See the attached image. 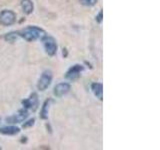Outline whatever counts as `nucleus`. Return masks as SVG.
Instances as JSON below:
<instances>
[{"instance_id": "obj_1", "label": "nucleus", "mask_w": 160, "mask_h": 150, "mask_svg": "<svg viewBox=\"0 0 160 150\" xmlns=\"http://www.w3.org/2000/svg\"><path fill=\"white\" fill-rule=\"evenodd\" d=\"M16 32H17L18 37L23 38L25 41H27V42H32L37 39H41L47 34L43 28L35 26V25H29V26L25 27L23 29H20Z\"/></svg>"}, {"instance_id": "obj_2", "label": "nucleus", "mask_w": 160, "mask_h": 150, "mask_svg": "<svg viewBox=\"0 0 160 150\" xmlns=\"http://www.w3.org/2000/svg\"><path fill=\"white\" fill-rule=\"evenodd\" d=\"M40 40L42 41L44 50H45V52H46V54L48 55V56L52 57V56H54V55H56L57 50H58V45H57L56 39L52 36H50V35L46 34Z\"/></svg>"}, {"instance_id": "obj_3", "label": "nucleus", "mask_w": 160, "mask_h": 150, "mask_svg": "<svg viewBox=\"0 0 160 150\" xmlns=\"http://www.w3.org/2000/svg\"><path fill=\"white\" fill-rule=\"evenodd\" d=\"M53 79V73L51 70H44V71L41 73L40 77L38 79L37 82V89L39 91H45L52 82Z\"/></svg>"}, {"instance_id": "obj_4", "label": "nucleus", "mask_w": 160, "mask_h": 150, "mask_svg": "<svg viewBox=\"0 0 160 150\" xmlns=\"http://www.w3.org/2000/svg\"><path fill=\"white\" fill-rule=\"evenodd\" d=\"M16 13L12 10L4 9L0 12V24L3 26H11V25L16 23Z\"/></svg>"}, {"instance_id": "obj_5", "label": "nucleus", "mask_w": 160, "mask_h": 150, "mask_svg": "<svg viewBox=\"0 0 160 150\" xmlns=\"http://www.w3.org/2000/svg\"><path fill=\"white\" fill-rule=\"evenodd\" d=\"M28 116H29L28 110L23 107L21 109H19L16 114L6 117L5 121L8 124H18V123H22L23 121H25V120L28 118Z\"/></svg>"}, {"instance_id": "obj_6", "label": "nucleus", "mask_w": 160, "mask_h": 150, "mask_svg": "<svg viewBox=\"0 0 160 150\" xmlns=\"http://www.w3.org/2000/svg\"><path fill=\"white\" fill-rule=\"evenodd\" d=\"M22 105L24 108H26L27 110H31L32 112H35L37 110L39 106V99H38V95L36 92H33L30 94V96L26 99H24L21 101Z\"/></svg>"}, {"instance_id": "obj_7", "label": "nucleus", "mask_w": 160, "mask_h": 150, "mask_svg": "<svg viewBox=\"0 0 160 150\" xmlns=\"http://www.w3.org/2000/svg\"><path fill=\"white\" fill-rule=\"evenodd\" d=\"M84 71V66L81 64H74L70 67L66 73H65V78L70 80V81H75L77 80L81 73Z\"/></svg>"}, {"instance_id": "obj_8", "label": "nucleus", "mask_w": 160, "mask_h": 150, "mask_svg": "<svg viewBox=\"0 0 160 150\" xmlns=\"http://www.w3.org/2000/svg\"><path fill=\"white\" fill-rule=\"evenodd\" d=\"M70 89H71V85L69 83L60 82L55 85L54 90H53V94H54V96H56L57 98H60V97L64 96V95H66L70 91Z\"/></svg>"}, {"instance_id": "obj_9", "label": "nucleus", "mask_w": 160, "mask_h": 150, "mask_svg": "<svg viewBox=\"0 0 160 150\" xmlns=\"http://www.w3.org/2000/svg\"><path fill=\"white\" fill-rule=\"evenodd\" d=\"M53 102V99L48 98L43 102L42 106H41V110H40V118L43 120H47L48 119V113H49V108L50 105Z\"/></svg>"}, {"instance_id": "obj_10", "label": "nucleus", "mask_w": 160, "mask_h": 150, "mask_svg": "<svg viewBox=\"0 0 160 150\" xmlns=\"http://www.w3.org/2000/svg\"><path fill=\"white\" fill-rule=\"evenodd\" d=\"M91 90L94 94V96H96L99 100H103V84L99 82H93L91 84Z\"/></svg>"}, {"instance_id": "obj_11", "label": "nucleus", "mask_w": 160, "mask_h": 150, "mask_svg": "<svg viewBox=\"0 0 160 150\" xmlns=\"http://www.w3.org/2000/svg\"><path fill=\"white\" fill-rule=\"evenodd\" d=\"M20 132V128L13 126V125H8V126L0 127V134L8 135V136H12V135H16Z\"/></svg>"}, {"instance_id": "obj_12", "label": "nucleus", "mask_w": 160, "mask_h": 150, "mask_svg": "<svg viewBox=\"0 0 160 150\" xmlns=\"http://www.w3.org/2000/svg\"><path fill=\"white\" fill-rule=\"evenodd\" d=\"M20 5L25 14L30 15L34 11V3L32 0H21Z\"/></svg>"}, {"instance_id": "obj_13", "label": "nucleus", "mask_w": 160, "mask_h": 150, "mask_svg": "<svg viewBox=\"0 0 160 150\" xmlns=\"http://www.w3.org/2000/svg\"><path fill=\"white\" fill-rule=\"evenodd\" d=\"M17 38H18V35H17L16 31H12V32L6 33V34H5V36H4V39L6 40L7 42H14Z\"/></svg>"}, {"instance_id": "obj_14", "label": "nucleus", "mask_w": 160, "mask_h": 150, "mask_svg": "<svg viewBox=\"0 0 160 150\" xmlns=\"http://www.w3.org/2000/svg\"><path fill=\"white\" fill-rule=\"evenodd\" d=\"M80 4H82L83 6H87V7H92L94 5H96L98 0H79Z\"/></svg>"}, {"instance_id": "obj_15", "label": "nucleus", "mask_w": 160, "mask_h": 150, "mask_svg": "<svg viewBox=\"0 0 160 150\" xmlns=\"http://www.w3.org/2000/svg\"><path fill=\"white\" fill-rule=\"evenodd\" d=\"M34 124H35V119H34V118H31V119L27 120V121H24V123H23V125H22V127H23V128L32 127Z\"/></svg>"}, {"instance_id": "obj_16", "label": "nucleus", "mask_w": 160, "mask_h": 150, "mask_svg": "<svg viewBox=\"0 0 160 150\" xmlns=\"http://www.w3.org/2000/svg\"><path fill=\"white\" fill-rule=\"evenodd\" d=\"M95 20H96L97 23H102L103 21V11L102 10H100V11L98 12V14L96 15V17H95Z\"/></svg>"}, {"instance_id": "obj_17", "label": "nucleus", "mask_w": 160, "mask_h": 150, "mask_svg": "<svg viewBox=\"0 0 160 150\" xmlns=\"http://www.w3.org/2000/svg\"><path fill=\"white\" fill-rule=\"evenodd\" d=\"M63 56L66 57L67 56V50L66 49H63Z\"/></svg>"}, {"instance_id": "obj_18", "label": "nucleus", "mask_w": 160, "mask_h": 150, "mask_svg": "<svg viewBox=\"0 0 160 150\" xmlns=\"http://www.w3.org/2000/svg\"><path fill=\"white\" fill-rule=\"evenodd\" d=\"M0 120H1V118H0Z\"/></svg>"}]
</instances>
